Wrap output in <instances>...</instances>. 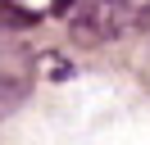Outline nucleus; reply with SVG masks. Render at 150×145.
<instances>
[{
	"label": "nucleus",
	"mask_w": 150,
	"mask_h": 145,
	"mask_svg": "<svg viewBox=\"0 0 150 145\" xmlns=\"http://www.w3.org/2000/svg\"><path fill=\"white\" fill-rule=\"evenodd\" d=\"M150 27V0H86L82 14H73V36L82 45L137 36Z\"/></svg>",
	"instance_id": "obj_1"
},
{
	"label": "nucleus",
	"mask_w": 150,
	"mask_h": 145,
	"mask_svg": "<svg viewBox=\"0 0 150 145\" xmlns=\"http://www.w3.org/2000/svg\"><path fill=\"white\" fill-rule=\"evenodd\" d=\"M32 91V54L18 41L0 36V113H9L14 104H23Z\"/></svg>",
	"instance_id": "obj_2"
},
{
	"label": "nucleus",
	"mask_w": 150,
	"mask_h": 145,
	"mask_svg": "<svg viewBox=\"0 0 150 145\" xmlns=\"http://www.w3.org/2000/svg\"><path fill=\"white\" fill-rule=\"evenodd\" d=\"M37 18L28 14V9H18V5H9V0H0V36H9V32H18V27H32Z\"/></svg>",
	"instance_id": "obj_3"
},
{
	"label": "nucleus",
	"mask_w": 150,
	"mask_h": 145,
	"mask_svg": "<svg viewBox=\"0 0 150 145\" xmlns=\"http://www.w3.org/2000/svg\"><path fill=\"white\" fill-rule=\"evenodd\" d=\"M73 9V0H55V14H68Z\"/></svg>",
	"instance_id": "obj_4"
}]
</instances>
